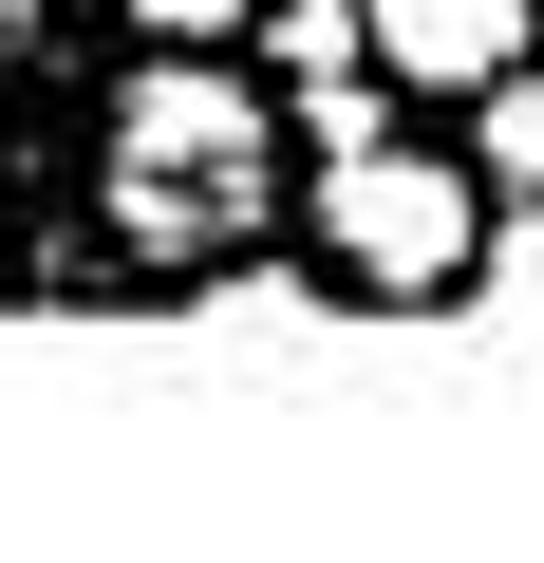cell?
Segmentation results:
<instances>
[{
    "label": "cell",
    "instance_id": "1",
    "mask_svg": "<svg viewBox=\"0 0 544 563\" xmlns=\"http://www.w3.org/2000/svg\"><path fill=\"white\" fill-rule=\"evenodd\" d=\"M113 225L132 244H244L263 225V113L225 76H151L113 113Z\"/></svg>",
    "mask_w": 544,
    "mask_h": 563
},
{
    "label": "cell",
    "instance_id": "2",
    "mask_svg": "<svg viewBox=\"0 0 544 563\" xmlns=\"http://www.w3.org/2000/svg\"><path fill=\"white\" fill-rule=\"evenodd\" d=\"M320 244L376 282V301H451L488 225H469V169H432V151L357 132V151H320Z\"/></svg>",
    "mask_w": 544,
    "mask_h": 563
},
{
    "label": "cell",
    "instance_id": "3",
    "mask_svg": "<svg viewBox=\"0 0 544 563\" xmlns=\"http://www.w3.org/2000/svg\"><path fill=\"white\" fill-rule=\"evenodd\" d=\"M357 38H376L395 76H432V95H488V76L525 57V0H357Z\"/></svg>",
    "mask_w": 544,
    "mask_h": 563
},
{
    "label": "cell",
    "instance_id": "4",
    "mask_svg": "<svg viewBox=\"0 0 544 563\" xmlns=\"http://www.w3.org/2000/svg\"><path fill=\"white\" fill-rule=\"evenodd\" d=\"M469 301H488V320H544V207H525V225H488V244H469Z\"/></svg>",
    "mask_w": 544,
    "mask_h": 563
},
{
    "label": "cell",
    "instance_id": "5",
    "mask_svg": "<svg viewBox=\"0 0 544 563\" xmlns=\"http://www.w3.org/2000/svg\"><path fill=\"white\" fill-rule=\"evenodd\" d=\"M488 169H507V188H544V76H525V57L488 76Z\"/></svg>",
    "mask_w": 544,
    "mask_h": 563
},
{
    "label": "cell",
    "instance_id": "6",
    "mask_svg": "<svg viewBox=\"0 0 544 563\" xmlns=\"http://www.w3.org/2000/svg\"><path fill=\"white\" fill-rule=\"evenodd\" d=\"M282 57H301V95L357 76V0H282Z\"/></svg>",
    "mask_w": 544,
    "mask_h": 563
},
{
    "label": "cell",
    "instance_id": "7",
    "mask_svg": "<svg viewBox=\"0 0 544 563\" xmlns=\"http://www.w3.org/2000/svg\"><path fill=\"white\" fill-rule=\"evenodd\" d=\"M151 38H244V0H132Z\"/></svg>",
    "mask_w": 544,
    "mask_h": 563
}]
</instances>
